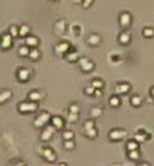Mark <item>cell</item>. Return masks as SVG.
I'll return each mask as SVG.
<instances>
[{"label": "cell", "instance_id": "obj_41", "mask_svg": "<svg viewBox=\"0 0 154 166\" xmlns=\"http://www.w3.org/2000/svg\"><path fill=\"white\" fill-rule=\"evenodd\" d=\"M73 3H75V4H81V3H83V0H73Z\"/></svg>", "mask_w": 154, "mask_h": 166}, {"label": "cell", "instance_id": "obj_14", "mask_svg": "<svg viewBox=\"0 0 154 166\" xmlns=\"http://www.w3.org/2000/svg\"><path fill=\"white\" fill-rule=\"evenodd\" d=\"M79 57H80V55H79V53H77V51L75 50V49H72V50L69 51L66 55H65V58H66L68 62H76V61H79V59H80Z\"/></svg>", "mask_w": 154, "mask_h": 166}, {"label": "cell", "instance_id": "obj_4", "mask_svg": "<svg viewBox=\"0 0 154 166\" xmlns=\"http://www.w3.org/2000/svg\"><path fill=\"white\" fill-rule=\"evenodd\" d=\"M12 42H14V36H12L10 32H4L0 36V46H2L3 50H7L12 46Z\"/></svg>", "mask_w": 154, "mask_h": 166}, {"label": "cell", "instance_id": "obj_46", "mask_svg": "<svg viewBox=\"0 0 154 166\" xmlns=\"http://www.w3.org/2000/svg\"><path fill=\"white\" fill-rule=\"evenodd\" d=\"M50 2H57V0H50Z\"/></svg>", "mask_w": 154, "mask_h": 166}, {"label": "cell", "instance_id": "obj_17", "mask_svg": "<svg viewBox=\"0 0 154 166\" xmlns=\"http://www.w3.org/2000/svg\"><path fill=\"white\" fill-rule=\"evenodd\" d=\"M39 43V39L36 38V36H32V35H28L26 38V45L30 47H36Z\"/></svg>", "mask_w": 154, "mask_h": 166}, {"label": "cell", "instance_id": "obj_45", "mask_svg": "<svg viewBox=\"0 0 154 166\" xmlns=\"http://www.w3.org/2000/svg\"><path fill=\"white\" fill-rule=\"evenodd\" d=\"M60 166H66V165H65V164H61V165H60Z\"/></svg>", "mask_w": 154, "mask_h": 166}, {"label": "cell", "instance_id": "obj_22", "mask_svg": "<svg viewBox=\"0 0 154 166\" xmlns=\"http://www.w3.org/2000/svg\"><path fill=\"white\" fill-rule=\"evenodd\" d=\"M85 136L89 138V139H93V138H96L97 136V130H96V127H92V128L85 130Z\"/></svg>", "mask_w": 154, "mask_h": 166}, {"label": "cell", "instance_id": "obj_8", "mask_svg": "<svg viewBox=\"0 0 154 166\" xmlns=\"http://www.w3.org/2000/svg\"><path fill=\"white\" fill-rule=\"evenodd\" d=\"M124 135H126V131L120 128H113L109 131V139L111 140H120L124 138Z\"/></svg>", "mask_w": 154, "mask_h": 166}, {"label": "cell", "instance_id": "obj_27", "mask_svg": "<svg viewBox=\"0 0 154 166\" xmlns=\"http://www.w3.org/2000/svg\"><path fill=\"white\" fill-rule=\"evenodd\" d=\"M77 120H79V113L69 112V116H68V121H69V123H76Z\"/></svg>", "mask_w": 154, "mask_h": 166}, {"label": "cell", "instance_id": "obj_11", "mask_svg": "<svg viewBox=\"0 0 154 166\" xmlns=\"http://www.w3.org/2000/svg\"><path fill=\"white\" fill-rule=\"evenodd\" d=\"M119 22L123 27H128L131 24V16H130L128 12H122L119 16Z\"/></svg>", "mask_w": 154, "mask_h": 166}, {"label": "cell", "instance_id": "obj_15", "mask_svg": "<svg viewBox=\"0 0 154 166\" xmlns=\"http://www.w3.org/2000/svg\"><path fill=\"white\" fill-rule=\"evenodd\" d=\"M128 91H130V85H128V84H126V83H123V84H118V85H116V88H115V92H116V93H119V95L127 93Z\"/></svg>", "mask_w": 154, "mask_h": 166}, {"label": "cell", "instance_id": "obj_30", "mask_svg": "<svg viewBox=\"0 0 154 166\" xmlns=\"http://www.w3.org/2000/svg\"><path fill=\"white\" fill-rule=\"evenodd\" d=\"M62 138H64L65 140L73 139V138H75V132H73V131H64L62 132Z\"/></svg>", "mask_w": 154, "mask_h": 166}, {"label": "cell", "instance_id": "obj_39", "mask_svg": "<svg viewBox=\"0 0 154 166\" xmlns=\"http://www.w3.org/2000/svg\"><path fill=\"white\" fill-rule=\"evenodd\" d=\"M92 3H93V0H83V3H81V4H83L84 8H89L92 6Z\"/></svg>", "mask_w": 154, "mask_h": 166}, {"label": "cell", "instance_id": "obj_9", "mask_svg": "<svg viewBox=\"0 0 154 166\" xmlns=\"http://www.w3.org/2000/svg\"><path fill=\"white\" fill-rule=\"evenodd\" d=\"M55 130H57V128H55L53 124H51V126H46V128H45L43 132L41 134V139L45 140V142L49 140V139H50V138L53 136V134H54Z\"/></svg>", "mask_w": 154, "mask_h": 166}, {"label": "cell", "instance_id": "obj_5", "mask_svg": "<svg viewBox=\"0 0 154 166\" xmlns=\"http://www.w3.org/2000/svg\"><path fill=\"white\" fill-rule=\"evenodd\" d=\"M16 77H18L20 83H26L31 77V70L28 68H19L18 72H16Z\"/></svg>", "mask_w": 154, "mask_h": 166}, {"label": "cell", "instance_id": "obj_16", "mask_svg": "<svg viewBox=\"0 0 154 166\" xmlns=\"http://www.w3.org/2000/svg\"><path fill=\"white\" fill-rule=\"evenodd\" d=\"M12 97V92L10 89H7V91H3L0 92V104H4L6 101H8Z\"/></svg>", "mask_w": 154, "mask_h": 166}, {"label": "cell", "instance_id": "obj_33", "mask_svg": "<svg viewBox=\"0 0 154 166\" xmlns=\"http://www.w3.org/2000/svg\"><path fill=\"white\" fill-rule=\"evenodd\" d=\"M70 30H72V32H73V34H75L76 36H79L80 32H81V27L79 26V24H73V26L70 27Z\"/></svg>", "mask_w": 154, "mask_h": 166}, {"label": "cell", "instance_id": "obj_43", "mask_svg": "<svg viewBox=\"0 0 154 166\" xmlns=\"http://www.w3.org/2000/svg\"><path fill=\"white\" fill-rule=\"evenodd\" d=\"M138 166H149L147 164H142V165H138Z\"/></svg>", "mask_w": 154, "mask_h": 166}, {"label": "cell", "instance_id": "obj_26", "mask_svg": "<svg viewBox=\"0 0 154 166\" xmlns=\"http://www.w3.org/2000/svg\"><path fill=\"white\" fill-rule=\"evenodd\" d=\"M131 104L134 105V107H139V105L142 104V97L138 96V95L132 96V97H131Z\"/></svg>", "mask_w": 154, "mask_h": 166}, {"label": "cell", "instance_id": "obj_1", "mask_svg": "<svg viewBox=\"0 0 154 166\" xmlns=\"http://www.w3.org/2000/svg\"><path fill=\"white\" fill-rule=\"evenodd\" d=\"M18 111L22 112V113H31V112H35L38 111V103L36 101H22V103L18 104Z\"/></svg>", "mask_w": 154, "mask_h": 166}, {"label": "cell", "instance_id": "obj_35", "mask_svg": "<svg viewBox=\"0 0 154 166\" xmlns=\"http://www.w3.org/2000/svg\"><path fill=\"white\" fill-rule=\"evenodd\" d=\"M80 111V108H79V105H77L76 103H73L69 105V112H72V113H79Z\"/></svg>", "mask_w": 154, "mask_h": 166}, {"label": "cell", "instance_id": "obj_12", "mask_svg": "<svg viewBox=\"0 0 154 166\" xmlns=\"http://www.w3.org/2000/svg\"><path fill=\"white\" fill-rule=\"evenodd\" d=\"M87 42H88V45H91V46H99L101 42V38L99 34H91L88 36Z\"/></svg>", "mask_w": 154, "mask_h": 166}, {"label": "cell", "instance_id": "obj_28", "mask_svg": "<svg viewBox=\"0 0 154 166\" xmlns=\"http://www.w3.org/2000/svg\"><path fill=\"white\" fill-rule=\"evenodd\" d=\"M92 87L95 88V89H101L104 87V83L101 80H93L92 81Z\"/></svg>", "mask_w": 154, "mask_h": 166}, {"label": "cell", "instance_id": "obj_40", "mask_svg": "<svg viewBox=\"0 0 154 166\" xmlns=\"http://www.w3.org/2000/svg\"><path fill=\"white\" fill-rule=\"evenodd\" d=\"M145 138H146V136H145V134H143V132H138L137 135H135V139H137L138 142H141V140H145Z\"/></svg>", "mask_w": 154, "mask_h": 166}, {"label": "cell", "instance_id": "obj_10", "mask_svg": "<svg viewBox=\"0 0 154 166\" xmlns=\"http://www.w3.org/2000/svg\"><path fill=\"white\" fill-rule=\"evenodd\" d=\"M65 30H66V22H65L64 19H60V20H57V22L54 23V32L55 34H64Z\"/></svg>", "mask_w": 154, "mask_h": 166}, {"label": "cell", "instance_id": "obj_34", "mask_svg": "<svg viewBox=\"0 0 154 166\" xmlns=\"http://www.w3.org/2000/svg\"><path fill=\"white\" fill-rule=\"evenodd\" d=\"M65 149H68V150H72V149H75V142H73V139H68V140H65Z\"/></svg>", "mask_w": 154, "mask_h": 166}, {"label": "cell", "instance_id": "obj_32", "mask_svg": "<svg viewBox=\"0 0 154 166\" xmlns=\"http://www.w3.org/2000/svg\"><path fill=\"white\" fill-rule=\"evenodd\" d=\"M143 35L146 36V38H152V36L154 35V30L153 28L146 27V28H143Z\"/></svg>", "mask_w": 154, "mask_h": 166}, {"label": "cell", "instance_id": "obj_13", "mask_svg": "<svg viewBox=\"0 0 154 166\" xmlns=\"http://www.w3.org/2000/svg\"><path fill=\"white\" fill-rule=\"evenodd\" d=\"M43 93L41 92V91H32V92H30L28 93V100H31V101H36V103H38V101H41L43 99Z\"/></svg>", "mask_w": 154, "mask_h": 166}, {"label": "cell", "instance_id": "obj_38", "mask_svg": "<svg viewBox=\"0 0 154 166\" xmlns=\"http://www.w3.org/2000/svg\"><path fill=\"white\" fill-rule=\"evenodd\" d=\"M95 91H96V89L93 88L92 85H91V87H87V88H85V93H87L88 96H92V95H95Z\"/></svg>", "mask_w": 154, "mask_h": 166}, {"label": "cell", "instance_id": "obj_20", "mask_svg": "<svg viewBox=\"0 0 154 166\" xmlns=\"http://www.w3.org/2000/svg\"><path fill=\"white\" fill-rule=\"evenodd\" d=\"M30 32V27L27 24H20L19 26V36H28Z\"/></svg>", "mask_w": 154, "mask_h": 166}, {"label": "cell", "instance_id": "obj_18", "mask_svg": "<svg viewBox=\"0 0 154 166\" xmlns=\"http://www.w3.org/2000/svg\"><path fill=\"white\" fill-rule=\"evenodd\" d=\"M51 124L54 126L57 130L62 128V127H64V120H62V117H60V116H53V117H51Z\"/></svg>", "mask_w": 154, "mask_h": 166}, {"label": "cell", "instance_id": "obj_3", "mask_svg": "<svg viewBox=\"0 0 154 166\" xmlns=\"http://www.w3.org/2000/svg\"><path fill=\"white\" fill-rule=\"evenodd\" d=\"M72 49L73 47L70 46V43L66 42V40H62V42L57 43V46L54 47V51H55V54H58L60 57H65Z\"/></svg>", "mask_w": 154, "mask_h": 166}, {"label": "cell", "instance_id": "obj_42", "mask_svg": "<svg viewBox=\"0 0 154 166\" xmlns=\"http://www.w3.org/2000/svg\"><path fill=\"white\" fill-rule=\"evenodd\" d=\"M15 166H26V165H24V164H23V162H19V164H16Z\"/></svg>", "mask_w": 154, "mask_h": 166}, {"label": "cell", "instance_id": "obj_25", "mask_svg": "<svg viewBox=\"0 0 154 166\" xmlns=\"http://www.w3.org/2000/svg\"><path fill=\"white\" fill-rule=\"evenodd\" d=\"M109 105H111V107H118V105H120V99L118 96H111L109 97Z\"/></svg>", "mask_w": 154, "mask_h": 166}, {"label": "cell", "instance_id": "obj_24", "mask_svg": "<svg viewBox=\"0 0 154 166\" xmlns=\"http://www.w3.org/2000/svg\"><path fill=\"white\" fill-rule=\"evenodd\" d=\"M8 32L14 36H19V26H16V24H12V26L10 27V30H8Z\"/></svg>", "mask_w": 154, "mask_h": 166}, {"label": "cell", "instance_id": "obj_37", "mask_svg": "<svg viewBox=\"0 0 154 166\" xmlns=\"http://www.w3.org/2000/svg\"><path fill=\"white\" fill-rule=\"evenodd\" d=\"M92 127H95V121L93 120H87L84 123V130H88V128H92Z\"/></svg>", "mask_w": 154, "mask_h": 166}, {"label": "cell", "instance_id": "obj_2", "mask_svg": "<svg viewBox=\"0 0 154 166\" xmlns=\"http://www.w3.org/2000/svg\"><path fill=\"white\" fill-rule=\"evenodd\" d=\"M49 121H51V116H50V113L46 112V111H42L39 113L38 116L35 117V120H34V126L35 127H45V126H47Z\"/></svg>", "mask_w": 154, "mask_h": 166}, {"label": "cell", "instance_id": "obj_31", "mask_svg": "<svg viewBox=\"0 0 154 166\" xmlns=\"http://www.w3.org/2000/svg\"><path fill=\"white\" fill-rule=\"evenodd\" d=\"M101 113H103V111H101V108H99V107H96V108H93L92 109V112H91V115H92V117H99Z\"/></svg>", "mask_w": 154, "mask_h": 166}, {"label": "cell", "instance_id": "obj_7", "mask_svg": "<svg viewBox=\"0 0 154 166\" xmlns=\"http://www.w3.org/2000/svg\"><path fill=\"white\" fill-rule=\"evenodd\" d=\"M41 155H42L47 162H54V161L57 159L55 153L53 151L50 147H45V149H42V151H41Z\"/></svg>", "mask_w": 154, "mask_h": 166}, {"label": "cell", "instance_id": "obj_36", "mask_svg": "<svg viewBox=\"0 0 154 166\" xmlns=\"http://www.w3.org/2000/svg\"><path fill=\"white\" fill-rule=\"evenodd\" d=\"M128 157H130V159H138L139 158V153H138V150H131Z\"/></svg>", "mask_w": 154, "mask_h": 166}, {"label": "cell", "instance_id": "obj_44", "mask_svg": "<svg viewBox=\"0 0 154 166\" xmlns=\"http://www.w3.org/2000/svg\"><path fill=\"white\" fill-rule=\"evenodd\" d=\"M152 96H153V97H154V88H153V89H152Z\"/></svg>", "mask_w": 154, "mask_h": 166}, {"label": "cell", "instance_id": "obj_21", "mask_svg": "<svg viewBox=\"0 0 154 166\" xmlns=\"http://www.w3.org/2000/svg\"><path fill=\"white\" fill-rule=\"evenodd\" d=\"M30 46H27V45H24V46L22 47H19V51H18V54L20 57H28V54H30Z\"/></svg>", "mask_w": 154, "mask_h": 166}, {"label": "cell", "instance_id": "obj_19", "mask_svg": "<svg viewBox=\"0 0 154 166\" xmlns=\"http://www.w3.org/2000/svg\"><path fill=\"white\" fill-rule=\"evenodd\" d=\"M28 58H30L31 61H38L41 58V51L36 47H31L30 54H28Z\"/></svg>", "mask_w": 154, "mask_h": 166}, {"label": "cell", "instance_id": "obj_29", "mask_svg": "<svg viewBox=\"0 0 154 166\" xmlns=\"http://www.w3.org/2000/svg\"><path fill=\"white\" fill-rule=\"evenodd\" d=\"M127 150H128V151H131V150H138V142L130 140L127 143Z\"/></svg>", "mask_w": 154, "mask_h": 166}, {"label": "cell", "instance_id": "obj_6", "mask_svg": "<svg viewBox=\"0 0 154 166\" xmlns=\"http://www.w3.org/2000/svg\"><path fill=\"white\" fill-rule=\"evenodd\" d=\"M79 64H80V69L85 73H88V72H91V70L95 69V64H93L89 58H85V57L79 59Z\"/></svg>", "mask_w": 154, "mask_h": 166}, {"label": "cell", "instance_id": "obj_23", "mask_svg": "<svg viewBox=\"0 0 154 166\" xmlns=\"http://www.w3.org/2000/svg\"><path fill=\"white\" fill-rule=\"evenodd\" d=\"M130 34H127V32H123V34H120L119 35V42L122 43V45H127L128 42H130Z\"/></svg>", "mask_w": 154, "mask_h": 166}]
</instances>
